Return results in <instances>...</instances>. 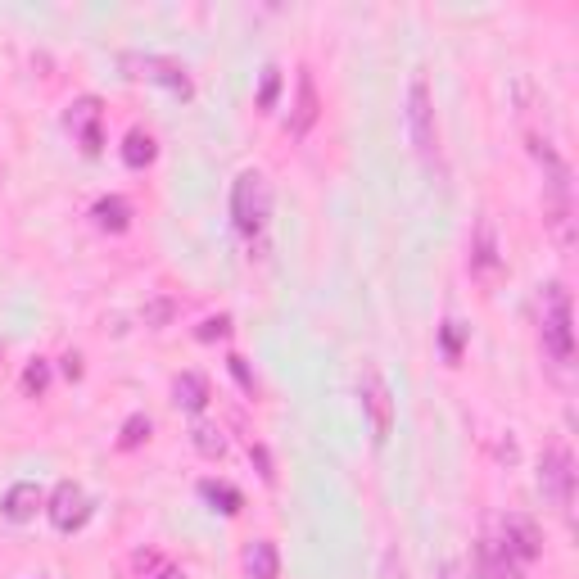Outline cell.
<instances>
[{
  "mask_svg": "<svg viewBox=\"0 0 579 579\" xmlns=\"http://www.w3.org/2000/svg\"><path fill=\"white\" fill-rule=\"evenodd\" d=\"M272 218V186L258 168H245L231 186V222H236L240 236H258Z\"/></svg>",
  "mask_w": 579,
  "mask_h": 579,
  "instance_id": "1",
  "label": "cell"
},
{
  "mask_svg": "<svg viewBox=\"0 0 579 579\" xmlns=\"http://www.w3.org/2000/svg\"><path fill=\"white\" fill-rule=\"evenodd\" d=\"M543 353L561 367L575 362V326H570V290L566 285H548L543 295Z\"/></svg>",
  "mask_w": 579,
  "mask_h": 579,
  "instance_id": "2",
  "label": "cell"
},
{
  "mask_svg": "<svg viewBox=\"0 0 579 579\" xmlns=\"http://www.w3.org/2000/svg\"><path fill=\"white\" fill-rule=\"evenodd\" d=\"M408 136L421 159H435L439 127H435V95H430L426 73H412V82H408Z\"/></svg>",
  "mask_w": 579,
  "mask_h": 579,
  "instance_id": "3",
  "label": "cell"
},
{
  "mask_svg": "<svg viewBox=\"0 0 579 579\" xmlns=\"http://www.w3.org/2000/svg\"><path fill=\"white\" fill-rule=\"evenodd\" d=\"M358 390H362V408H367V417H371V439H376V448H385L394 435V394L376 362H362Z\"/></svg>",
  "mask_w": 579,
  "mask_h": 579,
  "instance_id": "4",
  "label": "cell"
},
{
  "mask_svg": "<svg viewBox=\"0 0 579 579\" xmlns=\"http://www.w3.org/2000/svg\"><path fill=\"white\" fill-rule=\"evenodd\" d=\"M118 64L127 68V77H141V82H163L177 100H190L195 86H190V73L181 59H168V55H123Z\"/></svg>",
  "mask_w": 579,
  "mask_h": 579,
  "instance_id": "5",
  "label": "cell"
},
{
  "mask_svg": "<svg viewBox=\"0 0 579 579\" xmlns=\"http://www.w3.org/2000/svg\"><path fill=\"white\" fill-rule=\"evenodd\" d=\"M466 267L480 285H498L507 276V258L498 249V231H494V218H480L471 231V254H466Z\"/></svg>",
  "mask_w": 579,
  "mask_h": 579,
  "instance_id": "6",
  "label": "cell"
},
{
  "mask_svg": "<svg viewBox=\"0 0 579 579\" xmlns=\"http://www.w3.org/2000/svg\"><path fill=\"white\" fill-rule=\"evenodd\" d=\"M539 489L552 498L561 516H570V503H575V462H570V448L552 444L539 462Z\"/></svg>",
  "mask_w": 579,
  "mask_h": 579,
  "instance_id": "7",
  "label": "cell"
},
{
  "mask_svg": "<svg viewBox=\"0 0 579 579\" xmlns=\"http://www.w3.org/2000/svg\"><path fill=\"white\" fill-rule=\"evenodd\" d=\"M46 516L59 534H73L91 521V498H86V489L77 480H59L55 494L46 498Z\"/></svg>",
  "mask_w": 579,
  "mask_h": 579,
  "instance_id": "8",
  "label": "cell"
},
{
  "mask_svg": "<svg viewBox=\"0 0 579 579\" xmlns=\"http://www.w3.org/2000/svg\"><path fill=\"white\" fill-rule=\"evenodd\" d=\"M100 118H105V109H100V100H95V95H82V100H73V105H68V114H64V127L73 132V141L82 145L86 154H100V145H105Z\"/></svg>",
  "mask_w": 579,
  "mask_h": 579,
  "instance_id": "9",
  "label": "cell"
},
{
  "mask_svg": "<svg viewBox=\"0 0 579 579\" xmlns=\"http://www.w3.org/2000/svg\"><path fill=\"white\" fill-rule=\"evenodd\" d=\"M498 543H503L516 561H539L543 557V530L525 512H507L503 516V539H498Z\"/></svg>",
  "mask_w": 579,
  "mask_h": 579,
  "instance_id": "10",
  "label": "cell"
},
{
  "mask_svg": "<svg viewBox=\"0 0 579 579\" xmlns=\"http://www.w3.org/2000/svg\"><path fill=\"white\" fill-rule=\"evenodd\" d=\"M322 118V100H317V82L308 68H299V86H295V109H290V123H285V132L295 136V141H304L308 132H313V123Z\"/></svg>",
  "mask_w": 579,
  "mask_h": 579,
  "instance_id": "11",
  "label": "cell"
},
{
  "mask_svg": "<svg viewBox=\"0 0 579 579\" xmlns=\"http://www.w3.org/2000/svg\"><path fill=\"white\" fill-rule=\"evenodd\" d=\"M240 566H245L249 579H276L281 575V552H276L272 539H254L240 552Z\"/></svg>",
  "mask_w": 579,
  "mask_h": 579,
  "instance_id": "12",
  "label": "cell"
},
{
  "mask_svg": "<svg viewBox=\"0 0 579 579\" xmlns=\"http://www.w3.org/2000/svg\"><path fill=\"white\" fill-rule=\"evenodd\" d=\"M172 403H177L181 412H204L209 408V380H204L200 371H181V376L172 380Z\"/></svg>",
  "mask_w": 579,
  "mask_h": 579,
  "instance_id": "13",
  "label": "cell"
},
{
  "mask_svg": "<svg viewBox=\"0 0 579 579\" xmlns=\"http://www.w3.org/2000/svg\"><path fill=\"white\" fill-rule=\"evenodd\" d=\"M46 507V494H41L32 480H19V485L5 494V516H10L14 525H23V521H32V516Z\"/></svg>",
  "mask_w": 579,
  "mask_h": 579,
  "instance_id": "14",
  "label": "cell"
},
{
  "mask_svg": "<svg viewBox=\"0 0 579 579\" xmlns=\"http://www.w3.org/2000/svg\"><path fill=\"white\" fill-rule=\"evenodd\" d=\"M480 575L485 579H521V566H516V557L498 539H485L480 543Z\"/></svg>",
  "mask_w": 579,
  "mask_h": 579,
  "instance_id": "15",
  "label": "cell"
},
{
  "mask_svg": "<svg viewBox=\"0 0 579 579\" xmlns=\"http://www.w3.org/2000/svg\"><path fill=\"white\" fill-rule=\"evenodd\" d=\"M91 218H95V227H100V231H114V236H123V231L132 227V204H127L123 195H105V200H95Z\"/></svg>",
  "mask_w": 579,
  "mask_h": 579,
  "instance_id": "16",
  "label": "cell"
},
{
  "mask_svg": "<svg viewBox=\"0 0 579 579\" xmlns=\"http://www.w3.org/2000/svg\"><path fill=\"white\" fill-rule=\"evenodd\" d=\"M200 498L222 516H236L245 507V494L236 485H227V480H200Z\"/></svg>",
  "mask_w": 579,
  "mask_h": 579,
  "instance_id": "17",
  "label": "cell"
},
{
  "mask_svg": "<svg viewBox=\"0 0 579 579\" xmlns=\"http://www.w3.org/2000/svg\"><path fill=\"white\" fill-rule=\"evenodd\" d=\"M154 154H159V145H154V136L145 132V127H132V132L123 136V163L132 172H141V168H150L154 163Z\"/></svg>",
  "mask_w": 579,
  "mask_h": 579,
  "instance_id": "18",
  "label": "cell"
},
{
  "mask_svg": "<svg viewBox=\"0 0 579 579\" xmlns=\"http://www.w3.org/2000/svg\"><path fill=\"white\" fill-rule=\"evenodd\" d=\"M190 444H195V453H204V457H227V435H222L218 426H209V421H195L190 426Z\"/></svg>",
  "mask_w": 579,
  "mask_h": 579,
  "instance_id": "19",
  "label": "cell"
},
{
  "mask_svg": "<svg viewBox=\"0 0 579 579\" xmlns=\"http://www.w3.org/2000/svg\"><path fill=\"white\" fill-rule=\"evenodd\" d=\"M150 417H145V412H132V417L123 421V430H118V448H123V453H132V448H141L145 439H150Z\"/></svg>",
  "mask_w": 579,
  "mask_h": 579,
  "instance_id": "20",
  "label": "cell"
},
{
  "mask_svg": "<svg viewBox=\"0 0 579 579\" xmlns=\"http://www.w3.org/2000/svg\"><path fill=\"white\" fill-rule=\"evenodd\" d=\"M276 95H281V68L267 64L263 68V82H258V114H267V109H276Z\"/></svg>",
  "mask_w": 579,
  "mask_h": 579,
  "instance_id": "21",
  "label": "cell"
},
{
  "mask_svg": "<svg viewBox=\"0 0 579 579\" xmlns=\"http://www.w3.org/2000/svg\"><path fill=\"white\" fill-rule=\"evenodd\" d=\"M46 385H50V362L46 358H32L28 371H23V394H28V399H41V394H46Z\"/></svg>",
  "mask_w": 579,
  "mask_h": 579,
  "instance_id": "22",
  "label": "cell"
},
{
  "mask_svg": "<svg viewBox=\"0 0 579 579\" xmlns=\"http://www.w3.org/2000/svg\"><path fill=\"white\" fill-rule=\"evenodd\" d=\"M439 344H444V358H448V362H462L466 326H462V322H444V326H439Z\"/></svg>",
  "mask_w": 579,
  "mask_h": 579,
  "instance_id": "23",
  "label": "cell"
},
{
  "mask_svg": "<svg viewBox=\"0 0 579 579\" xmlns=\"http://www.w3.org/2000/svg\"><path fill=\"white\" fill-rule=\"evenodd\" d=\"M172 317H177V304H172V299H154V304H145V326H154V331H163Z\"/></svg>",
  "mask_w": 579,
  "mask_h": 579,
  "instance_id": "24",
  "label": "cell"
},
{
  "mask_svg": "<svg viewBox=\"0 0 579 579\" xmlns=\"http://www.w3.org/2000/svg\"><path fill=\"white\" fill-rule=\"evenodd\" d=\"M227 367H231V376L240 380V390H245L249 399H254V390H258V385H254V371L245 367V358H240V353H231V358H227Z\"/></svg>",
  "mask_w": 579,
  "mask_h": 579,
  "instance_id": "25",
  "label": "cell"
},
{
  "mask_svg": "<svg viewBox=\"0 0 579 579\" xmlns=\"http://www.w3.org/2000/svg\"><path fill=\"white\" fill-rule=\"evenodd\" d=\"M195 335H200L204 344H209V340H227V335H231V317H209V322H204Z\"/></svg>",
  "mask_w": 579,
  "mask_h": 579,
  "instance_id": "26",
  "label": "cell"
},
{
  "mask_svg": "<svg viewBox=\"0 0 579 579\" xmlns=\"http://www.w3.org/2000/svg\"><path fill=\"white\" fill-rule=\"evenodd\" d=\"M249 457H254V462H258V475H263V480H267V485H272V480H276V471H272V457H267V448H249Z\"/></svg>",
  "mask_w": 579,
  "mask_h": 579,
  "instance_id": "27",
  "label": "cell"
},
{
  "mask_svg": "<svg viewBox=\"0 0 579 579\" xmlns=\"http://www.w3.org/2000/svg\"><path fill=\"white\" fill-rule=\"evenodd\" d=\"M64 376L68 380H82V353H64Z\"/></svg>",
  "mask_w": 579,
  "mask_h": 579,
  "instance_id": "28",
  "label": "cell"
},
{
  "mask_svg": "<svg viewBox=\"0 0 579 579\" xmlns=\"http://www.w3.org/2000/svg\"><path fill=\"white\" fill-rule=\"evenodd\" d=\"M385 579H403V566H399V561H394V552H390V557H385Z\"/></svg>",
  "mask_w": 579,
  "mask_h": 579,
  "instance_id": "29",
  "label": "cell"
},
{
  "mask_svg": "<svg viewBox=\"0 0 579 579\" xmlns=\"http://www.w3.org/2000/svg\"><path fill=\"white\" fill-rule=\"evenodd\" d=\"M439 579H462V570H457V561H444V566H439Z\"/></svg>",
  "mask_w": 579,
  "mask_h": 579,
  "instance_id": "30",
  "label": "cell"
},
{
  "mask_svg": "<svg viewBox=\"0 0 579 579\" xmlns=\"http://www.w3.org/2000/svg\"><path fill=\"white\" fill-rule=\"evenodd\" d=\"M154 579H186L181 570H163V575H154Z\"/></svg>",
  "mask_w": 579,
  "mask_h": 579,
  "instance_id": "31",
  "label": "cell"
}]
</instances>
